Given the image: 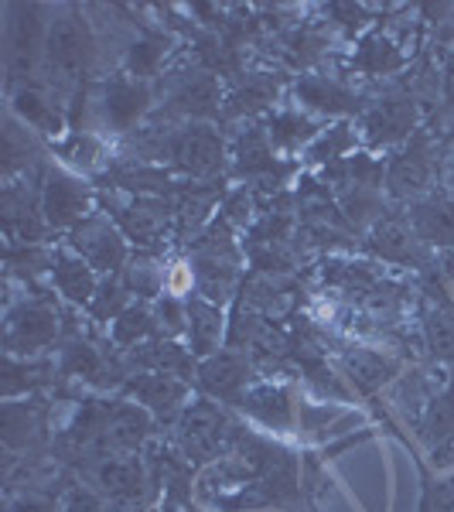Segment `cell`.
Listing matches in <instances>:
<instances>
[{"label": "cell", "instance_id": "obj_1", "mask_svg": "<svg viewBox=\"0 0 454 512\" xmlns=\"http://www.w3.org/2000/svg\"><path fill=\"white\" fill-rule=\"evenodd\" d=\"M89 62H93V31L79 11H59L48 24L45 41V69L48 86L55 93H76L82 96V82H86Z\"/></svg>", "mask_w": 454, "mask_h": 512}, {"label": "cell", "instance_id": "obj_2", "mask_svg": "<svg viewBox=\"0 0 454 512\" xmlns=\"http://www.w3.org/2000/svg\"><path fill=\"white\" fill-rule=\"evenodd\" d=\"M243 427L233 424V417L219 407L209 396L188 400V407L181 410L175 424V448L188 465H212V461L226 458L229 448L236 444V437Z\"/></svg>", "mask_w": 454, "mask_h": 512}, {"label": "cell", "instance_id": "obj_3", "mask_svg": "<svg viewBox=\"0 0 454 512\" xmlns=\"http://www.w3.org/2000/svg\"><path fill=\"white\" fill-rule=\"evenodd\" d=\"M7 14H11L7 21V89L18 93V89L31 86V76L45 62V41L52 21H45L41 4H11Z\"/></svg>", "mask_w": 454, "mask_h": 512}, {"label": "cell", "instance_id": "obj_4", "mask_svg": "<svg viewBox=\"0 0 454 512\" xmlns=\"http://www.w3.org/2000/svg\"><path fill=\"white\" fill-rule=\"evenodd\" d=\"M86 475H89V482H93V489L113 506V512L154 506V499H158V485H154L151 465H147V458H140V454L106 458L89 468Z\"/></svg>", "mask_w": 454, "mask_h": 512}, {"label": "cell", "instance_id": "obj_5", "mask_svg": "<svg viewBox=\"0 0 454 512\" xmlns=\"http://www.w3.org/2000/svg\"><path fill=\"white\" fill-rule=\"evenodd\" d=\"M59 338V308L52 301H21L7 311L4 321V355L31 359L48 352Z\"/></svg>", "mask_w": 454, "mask_h": 512}, {"label": "cell", "instance_id": "obj_6", "mask_svg": "<svg viewBox=\"0 0 454 512\" xmlns=\"http://www.w3.org/2000/svg\"><path fill=\"white\" fill-rule=\"evenodd\" d=\"M41 216L52 229H76L89 219V188L69 171L52 168L41 185Z\"/></svg>", "mask_w": 454, "mask_h": 512}, {"label": "cell", "instance_id": "obj_7", "mask_svg": "<svg viewBox=\"0 0 454 512\" xmlns=\"http://www.w3.org/2000/svg\"><path fill=\"white\" fill-rule=\"evenodd\" d=\"M250 379H253L250 359L239 352H216L198 362L195 369L198 390L209 396V400L229 403V407H239V400L250 390Z\"/></svg>", "mask_w": 454, "mask_h": 512}, {"label": "cell", "instance_id": "obj_8", "mask_svg": "<svg viewBox=\"0 0 454 512\" xmlns=\"http://www.w3.org/2000/svg\"><path fill=\"white\" fill-rule=\"evenodd\" d=\"M69 246L89 267L103 270V274H117L127 263V243H123V233L110 219L89 216L86 222H79L69 233Z\"/></svg>", "mask_w": 454, "mask_h": 512}, {"label": "cell", "instance_id": "obj_9", "mask_svg": "<svg viewBox=\"0 0 454 512\" xmlns=\"http://www.w3.org/2000/svg\"><path fill=\"white\" fill-rule=\"evenodd\" d=\"M123 393L151 410L154 420H178L188 407V379L168 373H130L123 379Z\"/></svg>", "mask_w": 454, "mask_h": 512}, {"label": "cell", "instance_id": "obj_10", "mask_svg": "<svg viewBox=\"0 0 454 512\" xmlns=\"http://www.w3.org/2000/svg\"><path fill=\"white\" fill-rule=\"evenodd\" d=\"M151 110V86L140 79L117 76L110 82H103V93H99V117L110 130H134L144 113Z\"/></svg>", "mask_w": 454, "mask_h": 512}, {"label": "cell", "instance_id": "obj_11", "mask_svg": "<svg viewBox=\"0 0 454 512\" xmlns=\"http://www.w3.org/2000/svg\"><path fill=\"white\" fill-rule=\"evenodd\" d=\"M154 437V414L134 400H113L110 420H106V448L110 458L117 454H140Z\"/></svg>", "mask_w": 454, "mask_h": 512}, {"label": "cell", "instance_id": "obj_12", "mask_svg": "<svg viewBox=\"0 0 454 512\" xmlns=\"http://www.w3.org/2000/svg\"><path fill=\"white\" fill-rule=\"evenodd\" d=\"M171 158H175L178 168L188 171V175L209 178L222 168V137L212 127L195 123V127L181 130V134L171 140Z\"/></svg>", "mask_w": 454, "mask_h": 512}, {"label": "cell", "instance_id": "obj_13", "mask_svg": "<svg viewBox=\"0 0 454 512\" xmlns=\"http://www.w3.org/2000/svg\"><path fill=\"white\" fill-rule=\"evenodd\" d=\"M239 410L274 434L294 431L297 403H294V393L287 390V386H274V383L250 386L243 400H239Z\"/></svg>", "mask_w": 454, "mask_h": 512}, {"label": "cell", "instance_id": "obj_14", "mask_svg": "<svg viewBox=\"0 0 454 512\" xmlns=\"http://www.w3.org/2000/svg\"><path fill=\"white\" fill-rule=\"evenodd\" d=\"M420 437H424L427 451H431V461L437 468L454 465V390L441 393L431 407H427Z\"/></svg>", "mask_w": 454, "mask_h": 512}, {"label": "cell", "instance_id": "obj_15", "mask_svg": "<svg viewBox=\"0 0 454 512\" xmlns=\"http://www.w3.org/2000/svg\"><path fill=\"white\" fill-rule=\"evenodd\" d=\"M52 280L59 287V294L72 304H93V297L99 291L96 284V270L76 250H55L52 253Z\"/></svg>", "mask_w": 454, "mask_h": 512}, {"label": "cell", "instance_id": "obj_16", "mask_svg": "<svg viewBox=\"0 0 454 512\" xmlns=\"http://www.w3.org/2000/svg\"><path fill=\"white\" fill-rule=\"evenodd\" d=\"M414 117L410 96H386L366 113V134L373 144H396L414 130Z\"/></svg>", "mask_w": 454, "mask_h": 512}, {"label": "cell", "instance_id": "obj_17", "mask_svg": "<svg viewBox=\"0 0 454 512\" xmlns=\"http://www.w3.org/2000/svg\"><path fill=\"white\" fill-rule=\"evenodd\" d=\"M431 147H427L424 137L410 140V147L403 154H396L390 171H386V185H390L393 195H417L420 188H427L431 181Z\"/></svg>", "mask_w": 454, "mask_h": 512}, {"label": "cell", "instance_id": "obj_18", "mask_svg": "<svg viewBox=\"0 0 454 512\" xmlns=\"http://www.w3.org/2000/svg\"><path fill=\"white\" fill-rule=\"evenodd\" d=\"M188 349H192L195 359H209V355L219 352V338H222V311L219 304L205 301V297H188Z\"/></svg>", "mask_w": 454, "mask_h": 512}, {"label": "cell", "instance_id": "obj_19", "mask_svg": "<svg viewBox=\"0 0 454 512\" xmlns=\"http://www.w3.org/2000/svg\"><path fill=\"white\" fill-rule=\"evenodd\" d=\"M45 427V407L38 400H4V414H0V434H4L7 454L24 451L35 434Z\"/></svg>", "mask_w": 454, "mask_h": 512}, {"label": "cell", "instance_id": "obj_20", "mask_svg": "<svg viewBox=\"0 0 454 512\" xmlns=\"http://www.w3.org/2000/svg\"><path fill=\"white\" fill-rule=\"evenodd\" d=\"M410 229L420 243L454 246V202L451 198H427L410 212Z\"/></svg>", "mask_w": 454, "mask_h": 512}, {"label": "cell", "instance_id": "obj_21", "mask_svg": "<svg viewBox=\"0 0 454 512\" xmlns=\"http://www.w3.org/2000/svg\"><path fill=\"white\" fill-rule=\"evenodd\" d=\"M11 113L24 120V127L41 130V134H59L62 130L59 103L38 86H24L18 93H11Z\"/></svg>", "mask_w": 454, "mask_h": 512}, {"label": "cell", "instance_id": "obj_22", "mask_svg": "<svg viewBox=\"0 0 454 512\" xmlns=\"http://www.w3.org/2000/svg\"><path fill=\"white\" fill-rule=\"evenodd\" d=\"M59 369H62V376L86 379V383H93V386L117 383V379L110 376V366H106V359L99 355V349H93L89 342H82V338H72V342L65 345Z\"/></svg>", "mask_w": 454, "mask_h": 512}, {"label": "cell", "instance_id": "obj_23", "mask_svg": "<svg viewBox=\"0 0 454 512\" xmlns=\"http://www.w3.org/2000/svg\"><path fill=\"white\" fill-rule=\"evenodd\" d=\"M171 110L188 113V117H212L219 110V86L209 72L188 76L171 96Z\"/></svg>", "mask_w": 454, "mask_h": 512}, {"label": "cell", "instance_id": "obj_24", "mask_svg": "<svg viewBox=\"0 0 454 512\" xmlns=\"http://www.w3.org/2000/svg\"><path fill=\"white\" fill-rule=\"evenodd\" d=\"M441 291H431V308H427L424 335L431 352L441 362H454V304L448 297H437Z\"/></svg>", "mask_w": 454, "mask_h": 512}, {"label": "cell", "instance_id": "obj_25", "mask_svg": "<svg viewBox=\"0 0 454 512\" xmlns=\"http://www.w3.org/2000/svg\"><path fill=\"white\" fill-rule=\"evenodd\" d=\"M52 379V369L35 359H18L4 355V400H18L21 393H31Z\"/></svg>", "mask_w": 454, "mask_h": 512}, {"label": "cell", "instance_id": "obj_26", "mask_svg": "<svg viewBox=\"0 0 454 512\" xmlns=\"http://www.w3.org/2000/svg\"><path fill=\"white\" fill-rule=\"evenodd\" d=\"M38 144L28 134V127H21L14 113L4 117V175L11 178L14 171H28V164L35 161Z\"/></svg>", "mask_w": 454, "mask_h": 512}, {"label": "cell", "instance_id": "obj_27", "mask_svg": "<svg viewBox=\"0 0 454 512\" xmlns=\"http://www.w3.org/2000/svg\"><path fill=\"white\" fill-rule=\"evenodd\" d=\"M297 96L304 99L308 106H315V110H325V113H349L356 110V96L349 93V89H342L338 82H328V79H304L301 86H297Z\"/></svg>", "mask_w": 454, "mask_h": 512}, {"label": "cell", "instance_id": "obj_28", "mask_svg": "<svg viewBox=\"0 0 454 512\" xmlns=\"http://www.w3.org/2000/svg\"><path fill=\"white\" fill-rule=\"evenodd\" d=\"M154 332H158V318H154V311H147L144 304H130V308L113 321V342H117L120 349H134L137 342L151 338Z\"/></svg>", "mask_w": 454, "mask_h": 512}, {"label": "cell", "instance_id": "obj_29", "mask_svg": "<svg viewBox=\"0 0 454 512\" xmlns=\"http://www.w3.org/2000/svg\"><path fill=\"white\" fill-rule=\"evenodd\" d=\"M356 65L369 76H386V72H396L403 65V55L396 52V45L390 38L383 35H369L362 41L359 55H356Z\"/></svg>", "mask_w": 454, "mask_h": 512}, {"label": "cell", "instance_id": "obj_30", "mask_svg": "<svg viewBox=\"0 0 454 512\" xmlns=\"http://www.w3.org/2000/svg\"><path fill=\"white\" fill-rule=\"evenodd\" d=\"M420 239L414 236V229H407L403 222H379L376 236H373V250L386 260H414V246Z\"/></svg>", "mask_w": 454, "mask_h": 512}, {"label": "cell", "instance_id": "obj_31", "mask_svg": "<svg viewBox=\"0 0 454 512\" xmlns=\"http://www.w3.org/2000/svg\"><path fill=\"white\" fill-rule=\"evenodd\" d=\"M164 38H144V41H134L130 45V52H127V69H130V79H140V82H147V79H154L158 76V69H161V62H164Z\"/></svg>", "mask_w": 454, "mask_h": 512}, {"label": "cell", "instance_id": "obj_32", "mask_svg": "<svg viewBox=\"0 0 454 512\" xmlns=\"http://www.w3.org/2000/svg\"><path fill=\"white\" fill-rule=\"evenodd\" d=\"M127 284H123L120 277H110L99 284V291L93 297V304H89V315H93L96 321H117L123 311L130 308L127 304Z\"/></svg>", "mask_w": 454, "mask_h": 512}, {"label": "cell", "instance_id": "obj_33", "mask_svg": "<svg viewBox=\"0 0 454 512\" xmlns=\"http://www.w3.org/2000/svg\"><path fill=\"white\" fill-rule=\"evenodd\" d=\"M390 373H393V362L376 352H362L352 359V383H356L362 393H373L376 386H383L386 379H390Z\"/></svg>", "mask_w": 454, "mask_h": 512}, {"label": "cell", "instance_id": "obj_34", "mask_svg": "<svg viewBox=\"0 0 454 512\" xmlns=\"http://www.w3.org/2000/svg\"><path fill=\"white\" fill-rule=\"evenodd\" d=\"M311 137H315V123L297 117V113H280V117L270 120V140L280 147H297Z\"/></svg>", "mask_w": 454, "mask_h": 512}, {"label": "cell", "instance_id": "obj_35", "mask_svg": "<svg viewBox=\"0 0 454 512\" xmlns=\"http://www.w3.org/2000/svg\"><path fill=\"white\" fill-rule=\"evenodd\" d=\"M59 502H62V512H113L110 502L86 482H65Z\"/></svg>", "mask_w": 454, "mask_h": 512}, {"label": "cell", "instance_id": "obj_36", "mask_svg": "<svg viewBox=\"0 0 454 512\" xmlns=\"http://www.w3.org/2000/svg\"><path fill=\"white\" fill-rule=\"evenodd\" d=\"M274 168V154H270L267 140L260 134H250L239 144V175H257V171Z\"/></svg>", "mask_w": 454, "mask_h": 512}, {"label": "cell", "instance_id": "obj_37", "mask_svg": "<svg viewBox=\"0 0 454 512\" xmlns=\"http://www.w3.org/2000/svg\"><path fill=\"white\" fill-rule=\"evenodd\" d=\"M154 318H158V328L164 332V338H178L188 335V308L175 297H161L158 308H154Z\"/></svg>", "mask_w": 454, "mask_h": 512}, {"label": "cell", "instance_id": "obj_38", "mask_svg": "<svg viewBox=\"0 0 454 512\" xmlns=\"http://www.w3.org/2000/svg\"><path fill=\"white\" fill-rule=\"evenodd\" d=\"M123 284H127V291L130 294H144V297H154L161 291V270L158 267H151V263H144V260H134L130 267H123Z\"/></svg>", "mask_w": 454, "mask_h": 512}, {"label": "cell", "instance_id": "obj_39", "mask_svg": "<svg viewBox=\"0 0 454 512\" xmlns=\"http://www.w3.org/2000/svg\"><path fill=\"white\" fill-rule=\"evenodd\" d=\"M7 512H62V502L38 489H24L7 499Z\"/></svg>", "mask_w": 454, "mask_h": 512}, {"label": "cell", "instance_id": "obj_40", "mask_svg": "<svg viewBox=\"0 0 454 512\" xmlns=\"http://www.w3.org/2000/svg\"><path fill=\"white\" fill-rule=\"evenodd\" d=\"M274 96V89L270 86H263V82H250L246 89H239V93L229 99V113H250V110H260L267 99Z\"/></svg>", "mask_w": 454, "mask_h": 512}, {"label": "cell", "instance_id": "obj_41", "mask_svg": "<svg viewBox=\"0 0 454 512\" xmlns=\"http://www.w3.org/2000/svg\"><path fill=\"white\" fill-rule=\"evenodd\" d=\"M164 512H198L192 506V485H171V489H164Z\"/></svg>", "mask_w": 454, "mask_h": 512}, {"label": "cell", "instance_id": "obj_42", "mask_svg": "<svg viewBox=\"0 0 454 512\" xmlns=\"http://www.w3.org/2000/svg\"><path fill=\"white\" fill-rule=\"evenodd\" d=\"M123 512H164V509H154V506H140V509H123Z\"/></svg>", "mask_w": 454, "mask_h": 512}, {"label": "cell", "instance_id": "obj_43", "mask_svg": "<svg viewBox=\"0 0 454 512\" xmlns=\"http://www.w3.org/2000/svg\"><path fill=\"white\" fill-rule=\"evenodd\" d=\"M441 512H454V509H441Z\"/></svg>", "mask_w": 454, "mask_h": 512}]
</instances>
